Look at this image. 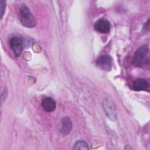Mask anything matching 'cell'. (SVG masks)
<instances>
[{"mask_svg": "<svg viewBox=\"0 0 150 150\" xmlns=\"http://www.w3.org/2000/svg\"><path fill=\"white\" fill-rule=\"evenodd\" d=\"M148 87V83L144 79H138L134 81L132 88L135 91H142L145 90Z\"/></svg>", "mask_w": 150, "mask_h": 150, "instance_id": "cell-9", "label": "cell"}, {"mask_svg": "<svg viewBox=\"0 0 150 150\" xmlns=\"http://www.w3.org/2000/svg\"><path fill=\"white\" fill-rule=\"evenodd\" d=\"M73 149H89V147L85 141L78 140L74 143Z\"/></svg>", "mask_w": 150, "mask_h": 150, "instance_id": "cell-10", "label": "cell"}, {"mask_svg": "<svg viewBox=\"0 0 150 150\" xmlns=\"http://www.w3.org/2000/svg\"><path fill=\"white\" fill-rule=\"evenodd\" d=\"M104 110L109 118L112 120L117 118V113L114 104L110 100L105 99L103 101Z\"/></svg>", "mask_w": 150, "mask_h": 150, "instance_id": "cell-6", "label": "cell"}, {"mask_svg": "<svg viewBox=\"0 0 150 150\" xmlns=\"http://www.w3.org/2000/svg\"><path fill=\"white\" fill-rule=\"evenodd\" d=\"M72 124L71 120L69 117H64L62 120V126H61V132L66 135L68 134L71 130Z\"/></svg>", "mask_w": 150, "mask_h": 150, "instance_id": "cell-8", "label": "cell"}, {"mask_svg": "<svg viewBox=\"0 0 150 150\" xmlns=\"http://www.w3.org/2000/svg\"><path fill=\"white\" fill-rule=\"evenodd\" d=\"M41 105L46 112H52L56 108V101L52 97L44 98L42 101Z\"/></svg>", "mask_w": 150, "mask_h": 150, "instance_id": "cell-7", "label": "cell"}, {"mask_svg": "<svg viewBox=\"0 0 150 150\" xmlns=\"http://www.w3.org/2000/svg\"><path fill=\"white\" fill-rule=\"evenodd\" d=\"M9 45L15 56H20L23 49V40L17 36L13 37L9 40Z\"/></svg>", "mask_w": 150, "mask_h": 150, "instance_id": "cell-4", "label": "cell"}, {"mask_svg": "<svg viewBox=\"0 0 150 150\" xmlns=\"http://www.w3.org/2000/svg\"><path fill=\"white\" fill-rule=\"evenodd\" d=\"M19 20L23 26L28 28H32L36 25L35 18L25 4H23L20 8Z\"/></svg>", "mask_w": 150, "mask_h": 150, "instance_id": "cell-2", "label": "cell"}, {"mask_svg": "<svg viewBox=\"0 0 150 150\" xmlns=\"http://www.w3.org/2000/svg\"><path fill=\"white\" fill-rule=\"evenodd\" d=\"M0 4H1V18H2L4 15L5 11V7H6V4H5V1L3 0L0 1Z\"/></svg>", "mask_w": 150, "mask_h": 150, "instance_id": "cell-11", "label": "cell"}, {"mask_svg": "<svg viewBox=\"0 0 150 150\" xmlns=\"http://www.w3.org/2000/svg\"><path fill=\"white\" fill-rule=\"evenodd\" d=\"M132 63L136 67L149 68V49L147 45L142 46L135 52Z\"/></svg>", "mask_w": 150, "mask_h": 150, "instance_id": "cell-1", "label": "cell"}, {"mask_svg": "<svg viewBox=\"0 0 150 150\" xmlns=\"http://www.w3.org/2000/svg\"><path fill=\"white\" fill-rule=\"evenodd\" d=\"M96 63L97 66L101 70L110 71L112 66V59L107 54L101 55L97 59Z\"/></svg>", "mask_w": 150, "mask_h": 150, "instance_id": "cell-3", "label": "cell"}, {"mask_svg": "<svg viewBox=\"0 0 150 150\" xmlns=\"http://www.w3.org/2000/svg\"><path fill=\"white\" fill-rule=\"evenodd\" d=\"M94 28L96 31L101 33H108L110 31V23L105 18L98 19L94 23Z\"/></svg>", "mask_w": 150, "mask_h": 150, "instance_id": "cell-5", "label": "cell"}]
</instances>
